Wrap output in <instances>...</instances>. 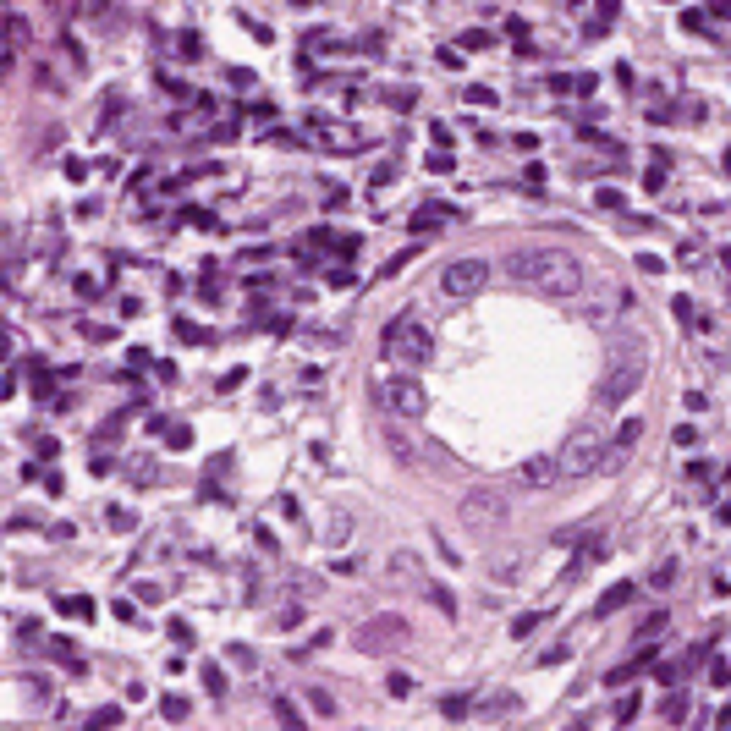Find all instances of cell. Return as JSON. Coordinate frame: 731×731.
<instances>
[{
	"label": "cell",
	"mask_w": 731,
	"mask_h": 731,
	"mask_svg": "<svg viewBox=\"0 0 731 731\" xmlns=\"http://www.w3.org/2000/svg\"><path fill=\"white\" fill-rule=\"evenodd\" d=\"M682 28H693V33H704V28H709V22H704V11H699V6H693V11H682Z\"/></svg>",
	"instance_id": "49"
},
{
	"label": "cell",
	"mask_w": 731,
	"mask_h": 731,
	"mask_svg": "<svg viewBox=\"0 0 731 731\" xmlns=\"http://www.w3.org/2000/svg\"><path fill=\"white\" fill-rule=\"evenodd\" d=\"M638 594H643V583H616V588H605V594H600V605H594V616L605 621V616H616L621 605H633Z\"/></svg>",
	"instance_id": "10"
},
{
	"label": "cell",
	"mask_w": 731,
	"mask_h": 731,
	"mask_svg": "<svg viewBox=\"0 0 731 731\" xmlns=\"http://www.w3.org/2000/svg\"><path fill=\"white\" fill-rule=\"evenodd\" d=\"M429 132H435V143H440L445 154H451V127H445V121H435V127H429Z\"/></svg>",
	"instance_id": "62"
},
{
	"label": "cell",
	"mask_w": 731,
	"mask_h": 731,
	"mask_svg": "<svg viewBox=\"0 0 731 731\" xmlns=\"http://www.w3.org/2000/svg\"><path fill=\"white\" fill-rule=\"evenodd\" d=\"M638 709H643V699H638V693H633V699H621V704H616V726H633Z\"/></svg>",
	"instance_id": "36"
},
{
	"label": "cell",
	"mask_w": 731,
	"mask_h": 731,
	"mask_svg": "<svg viewBox=\"0 0 731 731\" xmlns=\"http://www.w3.org/2000/svg\"><path fill=\"white\" fill-rule=\"evenodd\" d=\"M413 253H418V248H402L396 258H385V264H380V281H390L396 270H407V264H413Z\"/></svg>",
	"instance_id": "29"
},
{
	"label": "cell",
	"mask_w": 731,
	"mask_h": 731,
	"mask_svg": "<svg viewBox=\"0 0 731 731\" xmlns=\"http://www.w3.org/2000/svg\"><path fill=\"white\" fill-rule=\"evenodd\" d=\"M83 726L88 731H110V726H121V704H99L94 715H88V720H83Z\"/></svg>",
	"instance_id": "12"
},
{
	"label": "cell",
	"mask_w": 731,
	"mask_h": 731,
	"mask_svg": "<svg viewBox=\"0 0 731 731\" xmlns=\"http://www.w3.org/2000/svg\"><path fill=\"white\" fill-rule=\"evenodd\" d=\"M468 709H473L468 699H445V704H440V715L451 720V726H456V720H468Z\"/></svg>",
	"instance_id": "34"
},
{
	"label": "cell",
	"mask_w": 731,
	"mask_h": 731,
	"mask_svg": "<svg viewBox=\"0 0 731 731\" xmlns=\"http://www.w3.org/2000/svg\"><path fill=\"white\" fill-rule=\"evenodd\" d=\"M638 270H643V275H660V270H666V258H660V253H638Z\"/></svg>",
	"instance_id": "47"
},
{
	"label": "cell",
	"mask_w": 731,
	"mask_h": 731,
	"mask_svg": "<svg viewBox=\"0 0 731 731\" xmlns=\"http://www.w3.org/2000/svg\"><path fill=\"white\" fill-rule=\"evenodd\" d=\"M380 402H385L396 418H423V407H429V402H423V385H418L413 374L385 380V385H380Z\"/></svg>",
	"instance_id": "8"
},
{
	"label": "cell",
	"mask_w": 731,
	"mask_h": 731,
	"mask_svg": "<svg viewBox=\"0 0 731 731\" xmlns=\"http://www.w3.org/2000/svg\"><path fill=\"white\" fill-rule=\"evenodd\" d=\"M127 473H132V484H154V478H159V462H132Z\"/></svg>",
	"instance_id": "37"
},
{
	"label": "cell",
	"mask_w": 731,
	"mask_h": 731,
	"mask_svg": "<svg viewBox=\"0 0 731 731\" xmlns=\"http://www.w3.org/2000/svg\"><path fill=\"white\" fill-rule=\"evenodd\" d=\"M336 253L352 258V253H357V237H341V231H336Z\"/></svg>",
	"instance_id": "58"
},
{
	"label": "cell",
	"mask_w": 731,
	"mask_h": 731,
	"mask_svg": "<svg viewBox=\"0 0 731 731\" xmlns=\"http://www.w3.org/2000/svg\"><path fill=\"white\" fill-rule=\"evenodd\" d=\"M501 22H506V33L517 39V44H528V17H517V11H501Z\"/></svg>",
	"instance_id": "30"
},
{
	"label": "cell",
	"mask_w": 731,
	"mask_h": 731,
	"mask_svg": "<svg viewBox=\"0 0 731 731\" xmlns=\"http://www.w3.org/2000/svg\"><path fill=\"white\" fill-rule=\"evenodd\" d=\"M347 534H352V517H347V511H336V517H330V534H324V539H330V544H347Z\"/></svg>",
	"instance_id": "28"
},
{
	"label": "cell",
	"mask_w": 731,
	"mask_h": 731,
	"mask_svg": "<svg viewBox=\"0 0 731 731\" xmlns=\"http://www.w3.org/2000/svg\"><path fill=\"white\" fill-rule=\"evenodd\" d=\"M660 715H666L671 726H682V715H687V693H682V682H676V687H671V699L660 704Z\"/></svg>",
	"instance_id": "13"
},
{
	"label": "cell",
	"mask_w": 731,
	"mask_h": 731,
	"mask_svg": "<svg viewBox=\"0 0 731 731\" xmlns=\"http://www.w3.org/2000/svg\"><path fill=\"white\" fill-rule=\"evenodd\" d=\"M165 633L176 638V643H192V627H187V621H171V627H165Z\"/></svg>",
	"instance_id": "61"
},
{
	"label": "cell",
	"mask_w": 731,
	"mask_h": 731,
	"mask_svg": "<svg viewBox=\"0 0 731 731\" xmlns=\"http://www.w3.org/2000/svg\"><path fill=\"white\" fill-rule=\"evenodd\" d=\"M237 17H242V28H248V33H253V39H258V44H270V39H275V33H270V28H264V22H258V17H248V11H237Z\"/></svg>",
	"instance_id": "38"
},
{
	"label": "cell",
	"mask_w": 731,
	"mask_h": 731,
	"mask_svg": "<svg viewBox=\"0 0 731 731\" xmlns=\"http://www.w3.org/2000/svg\"><path fill=\"white\" fill-rule=\"evenodd\" d=\"M550 94H572V77H567V72H550Z\"/></svg>",
	"instance_id": "51"
},
{
	"label": "cell",
	"mask_w": 731,
	"mask_h": 731,
	"mask_svg": "<svg viewBox=\"0 0 731 731\" xmlns=\"http://www.w3.org/2000/svg\"><path fill=\"white\" fill-rule=\"evenodd\" d=\"M600 451H605V440H600V429H594V423H588V429H577L572 440L555 451L561 478H588V473H600Z\"/></svg>",
	"instance_id": "4"
},
{
	"label": "cell",
	"mask_w": 731,
	"mask_h": 731,
	"mask_svg": "<svg viewBox=\"0 0 731 731\" xmlns=\"http://www.w3.org/2000/svg\"><path fill=\"white\" fill-rule=\"evenodd\" d=\"M435 61H440L445 72H462V66H468V61H462V50H456V44H445V50L435 55Z\"/></svg>",
	"instance_id": "39"
},
{
	"label": "cell",
	"mask_w": 731,
	"mask_h": 731,
	"mask_svg": "<svg viewBox=\"0 0 731 731\" xmlns=\"http://www.w3.org/2000/svg\"><path fill=\"white\" fill-rule=\"evenodd\" d=\"M594 198H600L605 209H621V204H627V198H621V192H616V187H600V192H594Z\"/></svg>",
	"instance_id": "50"
},
{
	"label": "cell",
	"mask_w": 731,
	"mask_h": 731,
	"mask_svg": "<svg viewBox=\"0 0 731 731\" xmlns=\"http://www.w3.org/2000/svg\"><path fill=\"white\" fill-rule=\"evenodd\" d=\"M308 699H314V709H319V715H324V720H330V715H336V699H330V693H324V687H314V693H308Z\"/></svg>",
	"instance_id": "45"
},
{
	"label": "cell",
	"mask_w": 731,
	"mask_h": 731,
	"mask_svg": "<svg viewBox=\"0 0 731 731\" xmlns=\"http://www.w3.org/2000/svg\"><path fill=\"white\" fill-rule=\"evenodd\" d=\"M413 643V627L402 621V616H369L363 627H357V649L363 654H402Z\"/></svg>",
	"instance_id": "5"
},
{
	"label": "cell",
	"mask_w": 731,
	"mask_h": 731,
	"mask_svg": "<svg viewBox=\"0 0 731 731\" xmlns=\"http://www.w3.org/2000/svg\"><path fill=\"white\" fill-rule=\"evenodd\" d=\"M275 720H281L287 731H303V726H308V720L297 715V704H291V699H275Z\"/></svg>",
	"instance_id": "21"
},
{
	"label": "cell",
	"mask_w": 731,
	"mask_h": 731,
	"mask_svg": "<svg viewBox=\"0 0 731 731\" xmlns=\"http://www.w3.org/2000/svg\"><path fill=\"white\" fill-rule=\"evenodd\" d=\"M666 627V610H654V616H643V627H638V638H654Z\"/></svg>",
	"instance_id": "46"
},
{
	"label": "cell",
	"mask_w": 731,
	"mask_h": 731,
	"mask_svg": "<svg viewBox=\"0 0 731 731\" xmlns=\"http://www.w3.org/2000/svg\"><path fill=\"white\" fill-rule=\"evenodd\" d=\"M588 528H594V522H567V528H555V534H550V544H572V539H588Z\"/></svg>",
	"instance_id": "23"
},
{
	"label": "cell",
	"mask_w": 731,
	"mask_h": 731,
	"mask_svg": "<svg viewBox=\"0 0 731 731\" xmlns=\"http://www.w3.org/2000/svg\"><path fill=\"white\" fill-rule=\"evenodd\" d=\"M517 709H522L517 693H495V699H484V715H495V720H501V715H517Z\"/></svg>",
	"instance_id": "15"
},
{
	"label": "cell",
	"mask_w": 731,
	"mask_h": 731,
	"mask_svg": "<svg viewBox=\"0 0 731 731\" xmlns=\"http://www.w3.org/2000/svg\"><path fill=\"white\" fill-rule=\"evenodd\" d=\"M489 572L501 577V583H511V577L522 572V555H506V561H501V555H495V561H489Z\"/></svg>",
	"instance_id": "26"
},
{
	"label": "cell",
	"mask_w": 731,
	"mask_h": 731,
	"mask_svg": "<svg viewBox=\"0 0 731 731\" xmlns=\"http://www.w3.org/2000/svg\"><path fill=\"white\" fill-rule=\"evenodd\" d=\"M594 88H600V77H594V72H583V77H572V94L594 99Z\"/></svg>",
	"instance_id": "41"
},
{
	"label": "cell",
	"mask_w": 731,
	"mask_h": 731,
	"mask_svg": "<svg viewBox=\"0 0 731 731\" xmlns=\"http://www.w3.org/2000/svg\"><path fill=\"white\" fill-rule=\"evenodd\" d=\"M423 594H429V600L440 605L445 616H456V594H451V588H440V583H423Z\"/></svg>",
	"instance_id": "24"
},
{
	"label": "cell",
	"mask_w": 731,
	"mask_h": 731,
	"mask_svg": "<svg viewBox=\"0 0 731 731\" xmlns=\"http://www.w3.org/2000/svg\"><path fill=\"white\" fill-rule=\"evenodd\" d=\"M687 671H693V660H687V654H682V660H654V676H660L666 687H676V682H682Z\"/></svg>",
	"instance_id": "11"
},
{
	"label": "cell",
	"mask_w": 731,
	"mask_h": 731,
	"mask_svg": "<svg viewBox=\"0 0 731 731\" xmlns=\"http://www.w3.org/2000/svg\"><path fill=\"white\" fill-rule=\"evenodd\" d=\"M643 187L660 192V187H666V171H654V165H649V171H643Z\"/></svg>",
	"instance_id": "53"
},
{
	"label": "cell",
	"mask_w": 731,
	"mask_h": 731,
	"mask_svg": "<svg viewBox=\"0 0 731 731\" xmlns=\"http://www.w3.org/2000/svg\"><path fill=\"white\" fill-rule=\"evenodd\" d=\"M489 44H495V33H489V28H468L462 39H456V50H462V55H468V50H489Z\"/></svg>",
	"instance_id": "16"
},
{
	"label": "cell",
	"mask_w": 731,
	"mask_h": 731,
	"mask_svg": "<svg viewBox=\"0 0 731 731\" xmlns=\"http://www.w3.org/2000/svg\"><path fill=\"white\" fill-rule=\"evenodd\" d=\"M105 522H110L116 534H132V528H138V511H132V506H110V511H105Z\"/></svg>",
	"instance_id": "18"
},
{
	"label": "cell",
	"mask_w": 731,
	"mask_h": 731,
	"mask_svg": "<svg viewBox=\"0 0 731 731\" xmlns=\"http://www.w3.org/2000/svg\"><path fill=\"white\" fill-rule=\"evenodd\" d=\"M165 440H171V451H187V445H192V429H187V423H176Z\"/></svg>",
	"instance_id": "43"
},
{
	"label": "cell",
	"mask_w": 731,
	"mask_h": 731,
	"mask_svg": "<svg viewBox=\"0 0 731 731\" xmlns=\"http://www.w3.org/2000/svg\"><path fill=\"white\" fill-rule=\"evenodd\" d=\"M462 522H468L473 534H495V528L506 522V495H501V489H473V495L462 501Z\"/></svg>",
	"instance_id": "7"
},
{
	"label": "cell",
	"mask_w": 731,
	"mask_h": 731,
	"mask_svg": "<svg viewBox=\"0 0 731 731\" xmlns=\"http://www.w3.org/2000/svg\"><path fill=\"white\" fill-rule=\"evenodd\" d=\"M159 715H165V720H187V699H176V693L159 699Z\"/></svg>",
	"instance_id": "33"
},
{
	"label": "cell",
	"mask_w": 731,
	"mask_h": 731,
	"mask_svg": "<svg viewBox=\"0 0 731 731\" xmlns=\"http://www.w3.org/2000/svg\"><path fill=\"white\" fill-rule=\"evenodd\" d=\"M638 671H643L638 660H627V666H616V671H605V687H627V682H633Z\"/></svg>",
	"instance_id": "25"
},
{
	"label": "cell",
	"mask_w": 731,
	"mask_h": 731,
	"mask_svg": "<svg viewBox=\"0 0 731 731\" xmlns=\"http://www.w3.org/2000/svg\"><path fill=\"white\" fill-rule=\"evenodd\" d=\"M462 99H468V105H501V94H495V88H484V83L462 88Z\"/></svg>",
	"instance_id": "32"
},
{
	"label": "cell",
	"mask_w": 731,
	"mask_h": 731,
	"mask_svg": "<svg viewBox=\"0 0 731 731\" xmlns=\"http://www.w3.org/2000/svg\"><path fill=\"white\" fill-rule=\"evenodd\" d=\"M638 440H643V418H621V429H616V440H610V445H621V451H633Z\"/></svg>",
	"instance_id": "14"
},
{
	"label": "cell",
	"mask_w": 731,
	"mask_h": 731,
	"mask_svg": "<svg viewBox=\"0 0 731 731\" xmlns=\"http://www.w3.org/2000/svg\"><path fill=\"white\" fill-rule=\"evenodd\" d=\"M385 105H390V110H413V105H418V88H385Z\"/></svg>",
	"instance_id": "22"
},
{
	"label": "cell",
	"mask_w": 731,
	"mask_h": 731,
	"mask_svg": "<svg viewBox=\"0 0 731 731\" xmlns=\"http://www.w3.org/2000/svg\"><path fill=\"white\" fill-rule=\"evenodd\" d=\"M132 594H138V600H143V605H159V600H165V588H159V583H138V588H132Z\"/></svg>",
	"instance_id": "44"
},
{
	"label": "cell",
	"mask_w": 731,
	"mask_h": 731,
	"mask_svg": "<svg viewBox=\"0 0 731 731\" xmlns=\"http://www.w3.org/2000/svg\"><path fill=\"white\" fill-rule=\"evenodd\" d=\"M253 539H258V550H281V544H275V534H270V528H264V522H258V528H253Z\"/></svg>",
	"instance_id": "57"
},
{
	"label": "cell",
	"mask_w": 731,
	"mask_h": 731,
	"mask_svg": "<svg viewBox=\"0 0 731 731\" xmlns=\"http://www.w3.org/2000/svg\"><path fill=\"white\" fill-rule=\"evenodd\" d=\"M270 143H275V149H303V138H297V132H275Z\"/></svg>",
	"instance_id": "54"
},
{
	"label": "cell",
	"mask_w": 731,
	"mask_h": 731,
	"mask_svg": "<svg viewBox=\"0 0 731 731\" xmlns=\"http://www.w3.org/2000/svg\"><path fill=\"white\" fill-rule=\"evenodd\" d=\"M385 693H390V699H407V693H413V676H407V671H390Z\"/></svg>",
	"instance_id": "31"
},
{
	"label": "cell",
	"mask_w": 731,
	"mask_h": 731,
	"mask_svg": "<svg viewBox=\"0 0 731 731\" xmlns=\"http://www.w3.org/2000/svg\"><path fill=\"white\" fill-rule=\"evenodd\" d=\"M451 165H456V154H445V149H435V154H429V171H451Z\"/></svg>",
	"instance_id": "52"
},
{
	"label": "cell",
	"mask_w": 731,
	"mask_h": 731,
	"mask_svg": "<svg viewBox=\"0 0 731 731\" xmlns=\"http://www.w3.org/2000/svg\"><path fill=\"white\" fill-rule=\"evenodd\" d=\"M143 423H149V435H171V423H165V413H149Z\"/></svg>",
	"instance_id": "59"
},
{
	"label": "cell",
	"mask_w": 731,
	"mask_h": 731,
	"mask_svg": "<svg viewBox=\"0 0 731 731\" xmlns=\"http://www.w3.org/2000/svg\"><path fill=\"white\" fill-rule=\"evenodd\" d=\"M561 478V468H555V456H528L517 473H511V484H528V489H550Z\"/></svg>",
	"instance_id": "9"
},
{
	"label": "cell",
	"mask_w": 731,
	"mask_h": 731,
	"mask_svg": "<svg viewBox=\"0 0 731 731\" xmlns=\"http://www.w3.org/2000/svg\"><path fill=\"white\" fill-rule=\"evenodd\" d=\"M539 621H544V610H522V616L511 621V638H528L534 627H539Z\"/></svg>",
	"instance_id": "27"
},
{
	"label": "cell",
	"mask_w": 731,
	"mask_h": 731,
	"mask_svg": "<svg viewBox=\"0 0 731 731\" xmlns=\"http://www.w3.org/2000/svg\"><path fill=\"white\" fill-rule=\"evenodd\" d=\"M110 610H116V616H121V621H138V605H132V600H116V605H110Z\"/></svg>",
	"instance_id": "60"
},
{
	"label": "cell",
	"mask_w": 731,
	"mask_h": 731,
	"mask_svg": "<svg viewBox=\"0 0 731 731\" xmlns=\"http://www.w3.org/2000/svg\"><path fill=\"white\" fill-rule=\"evenodd\" d=\"M489 275H495L489 258H456V264H445L440 291H445V297H478V291L489 287Z\"/></svg>",
	"instance_id": "6"
},
{
	"label": "cell",
	"mask_w": 731,
	"mask_h": 731,
	"mask_svg": "<svg viewBox=\"0 0 731 731\" xmlns=\"http://www.w3.org/2000/svg\"><path fill=\"white\" fill-rule=\"evenodd\" d=\"M110 468H116V456H110V451H94V456H88V473H99V478H105Z\"/></svg>",
	"instance_id": "42"
},
{
	"label": "cell",
	"mask_w": 731,
	"mask_h": 731,
	"mask_svg": "<svg viewBox=\"0 0 731 731\" xmlns=\"http://www.w3.org/2000/svg\"><path fill=\"white\" fill-rule=\"evenodd\" d=\"M225 660H231V666H242V671H253V649H242V643H231V649H225Z\"/></svg>",
	"instance_id": "40"
},
{
	"label": "cell",
	"mask_w": 731,
	"mask_h": 731,
	"mask_svg": "<svg viewBox=\"0 0 731 731\" xmlns=\"http://www.w3.org/2000/svg\"><path fill=\"white\" fill-rule=\"evenodd\" d=\"M671 583H676V561H660V567L649 572V583H643V588H654V594H666Z\"/></svg>",
	"instance_id": "20"
},
{
	"label": "cell",
	"mask_w": 731,
	"mask_h": 731,
	"mask_svg": "<svg viewBox=\"0 0 731 731\" xmlns=\"http://www.w3.org/2000/svg\"><path fill=\"white\" fill-rule=\"evenodd\" d=\"M385 357H390V363H402V369H423V363L435 357V336L418 324L413 308H407V314H396L390 324H385Z\"/></svg>",
	"instance_id": "3"
},
{
	"label": "cell",
	"mask_w": 731,
	"mask_h": 731,
	"mask_svg": "<svg viewBox=\"0 0 731 731\" xmlns=\"http://www.w3.org/2000/svg\"><path fill=\"white\" fill-rule=\"evenodd\" d=\"M643 363H649V352L638 336H616L610 341V363H605V380L594 390V413H610V407H621L627 396H633L638 385H643Z\"/></svg>",
	"instance_id": "2"
},
{
	"label": "cell",
	"mask_w": 731,
	"mask_h": 731,
	"mask_svg": "<svg viewBox=\"0 0 731 731\" xmlns=\"http://www.w3.org/2000/svg\"><path fill=\"white\" fill-rule=\"evenodd\" d=\"M287 583H291V594H297V600H314L319 588H324V583H319V577H308V572H287Z\"/></svg>",
	"instance_id": "19"
},
{
	"label": "cell",
	"mask_w": 731,
	"mask_h": 731,
	"mask_svg": "<svg viewBox=\"0 0 731 731\" xmlns=\"http://www.w3.org/2000/svg\"><path fill=\"white\" fill-rule=\"evenodd\" d=\"M198 676H204V693H209V699H225V687H231V682H225L220 666H204Z\"/></svg>",
	"instance_id": "17"
},
{
	"label": "cell",
	"mask_w": 731,
	"mask_h": 731,
	"mask_svg": "<svg viewBox=\"0 0 731 731\" xmlns=\"http://www.w3.org/2000/svg\"><path fill=\"white\" fill-rule=\"evenodd\" d=\"M347 204V187H324V209H341Z\"/></svg>",
	"instance_id": "56"
},
{
	"label": "cell",
	"mask_w": 731,
	"mask_h": 731,
	"mask_svg": "<svg viewBox=\"0 0 731 731\" xmlns=\"http://www.w3.org/2000/svg\"><path fill=\"white\" fill-rule=\"evenodd\" d=\"M176 341H204V330H198L192 319H176Z\"/></svg>",
	"instance_id": "48"
},
{
	"label": "cell",
	"mask_w": 731,
	"mask_h": 731,
	"mask_svg": "<svg viewBox=\"0 0 731 731\" xmlns=\"http://www.w3.org/2000/svg\"><path fill=\"white\" fill-rule=\"evenodd\" d=\"M83 336H88V341H110L116 330H110V324H83Z\"/></svg>",
	"instance_id": "55"
},
{
	"label": "cell",
	"mask_w": 731,
	"mask_h": 731,
	"mask_svg": "<svg viewBox=\"0 0 731 731\" xmlns=\"http://www.w3.org/2000/svg\"><path fill=\"white\" fill-rule=\"evenodd\" d=\"M709 682H715L720 693H726V682H731V666H726V654H715V660H709Z\"/></svg>",
	"instance_id": "35"
},
{
	"label": "cell",
	"mask_w": 731,
	"mask_h": 731,
	"mask_svg": "<svg viewBox=\"0 0 731 731\" xmlns=\"http://www.w3.org/2000/svg\"><path fill=\"white\" fill-rule=\"evenodd\" d=\"M501 270H506L511 281H522V287L544 291V297H583V287H594L588 281V270H583V258H572L567 248H517V253L501 258Z\"/></svg>",
	"instance_id": "1"
}]
</instances>
